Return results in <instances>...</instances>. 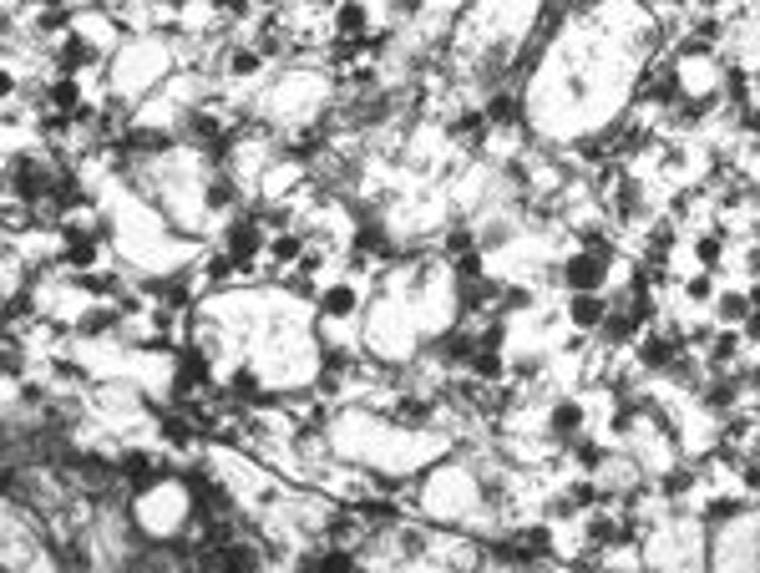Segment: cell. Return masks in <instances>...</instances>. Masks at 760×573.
<instances>
[{"instance_id": "6da1fadb", "label": "cell", "mask_w": 760, "mask_h": 573, "mask_svg": "<svg viewBox=\"0 0 760 573\" xmlns=\"http://www.w3.org/2000/svg\"><path fill=\"white\" fill-rule=\"evenodd\" d=\"M366 284H355L350 274L345 280H325L320 284V300H315V315L329 325H355L360 315H366Z\"/></svg>"}, {"instance_id": "7a4b0ae2", "label": "cell", "mask_w": 760, "mask_h": 573, "mask_svg": "<svg viewBox=\"0 0 760 573\" xmlns=\"http://www.w3.org/2000/svg\"><path fill=\"white\" fill-rule=\"evenodd\" d=\"M608 290H573L563 305V321L573 325V335H599V325L608 321Z\"/></svg>"}, {"instance_id": "3957f363", "label": "cell", "mask_w": 760, "mask_h": 573, "mask_svg": "<svg viewBox=\"0 0 760 573\" xmlns=\"http://www.w3.org/2000/svg\"><path fill=\"white\" fill-rule=\"evenodd\" d=\"M608 274H614V265H608L603 254H593V249H578V254H568L563 259V290L568 294L573 290H603Z\"/></svg>"}, {"instance_id": "277c9868", "label": "cell", "mask_w": 760, "mask_h": 573, "mask_svg": "<svg viewBox=\"0 0 760 573\" xmlns=\"http://www.w3.org/2000/svg\"><path fill=\"white\" fill-rule=\"evenodd\" d=\"M543 431L558 441H573L578 431H589V406H583V396H558L548 406V416H543Z\"/></svg>"}, {"instance_id": "5b68a950", "label": "cell", "mask_w": 760, "mask_h": 573, "mask_svg": "<svg viewBox=\"0 0 760 573\" xmlns=\"http://www.w3.org/2000/svg\"><path fill=\"white\" fill-rule=\"evenodd\" d=\"M370 26H376V11H370V0H335V5H329V31H335V36L366 41Z\"/></svg>"}, {"instance_id": "8992f818", "label": "cell", "mask_w": 760, "mask_h": 573, "mask_svg": "<svg viewBox=\"0 0 760 573\" xmlns=\"http://www.w3.org/2000/svg\"><path fill=\"white\" fill-rule=\"evenodd\" d=\"M614 447L608 441H599V437H589V431H578L573 437V467L578 472H589V478H603L608 467H614Z\"/></svg>"}, {"instance_id": "52a82bcc", "label": "cell", "mask_w": 760, "mask_h": 573, "mask_svg": "<svg viewBox=\"0 0 760 573\" xmlns=\"http://www.w3.org/2000/svg\"><path fill=\"white\" fill-rule=\"evenodd\" d=\"M304 249H310V239H304L300 228H279V234H269V249H264V259L284 274V269H294L304 259Z\"/></svg>"}, {"instance_id": "ba28073f", "label": "cell", "mask_w": 760, "mask_h": 573, "mask_svg": "<svg viewBox=\"0 0 760 573\" xmlns=\"http://www.w3.org/2000/svg\"><path fill=\"white\" fill-rule=\"evenodd\" d=\"M715 294H720V274H715V269H695L690 280H680V300L690 310H709Z\"/></svg>"}, {"instance_id": "9c48e42d", "label": "cell", "mask_w": 760, "mask_h": 573, "mask_svg": "<svg viewBox=\"0 0 760 573\" xmlns=\"http://www.w3.org/2000/svg\"><path fill=\"white\" fill-rule=\"evenodd\" d=\"M746 315H750L746 284H740V290H720V294H715V305H709V321H715V325H735V330L746 325Z\"/></svg>"}, {"instance_id": "30bf717a", "label": "cell", "mask_w": 760, "mask_h": 573, "mask_svg": "<svg viewBox=\"0 0 760 573\" xmlns=\"http://www.w3.org/2000/svg\"><path fill=\"white\" fill-rule=\"evenodd\" d=\"M740 127H735V133L740 137H760V102H746V108H740Z\"/></svg>"}, {"instance_id": "8fae6325", "label": "cell", "mask_w": 760, "mask_h": 573, "mask_svg": "<svg viewBox=\"0 0 760 573\" xmlns=\"http://www.w3.org/2000/svg\"><path fill=\"white\" fill-rule=\"evenodd\" d=\"M740 335H746V346H750V350H760V305L746 315V325H740Z\"/></svg>"}]
</instances>
